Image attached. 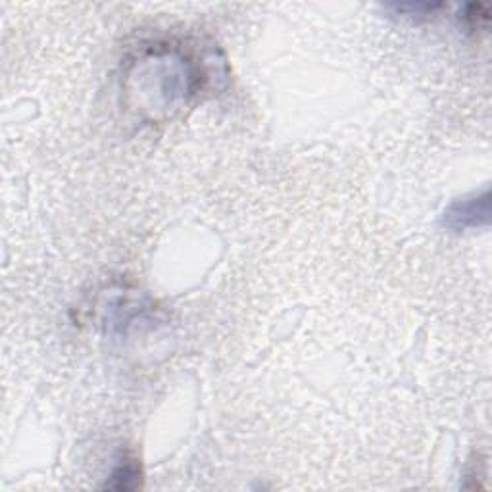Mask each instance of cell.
<instances>
[{
	"label": "cell",
	"mask_w": 492,
	"mask_h": 492,
	"mask_svg": "<svg viewBox=\"0 0 492 492\" xmlns=\"http://www.w3.org/2000/svg\"><path fill=\"white\" fill-rule=\"evenodd\" d=\"M491 221V191L485 189L481 194H471L467 198L452 202L442 216V225L454 231L483 227Z\"/></svg>",
	"instance_id": "cell-1"
},
{
	"label": "cell",
	"mask_w": 492,
	"mask_h": 492,
	"mask_svg": "<svg viewBox=\"0 0 492 492\" xmlns=\"http://www.w3.org/2000/svg\"><path fill=\"white\" fill-rule=\"evenodd\" d=\"M139 477H141V471H139V465L135 463V460H125L118 470L114 471L112 481L106 483V486L129 491V488L139 486Z\"/></svg>",
	"instance_id": "cell-2"
},
{
	"label": "cell",
	"mask_w": 492,
	"mask_h": 492,
	"mask_svg": "<svg viewBox=\"0 0 492 492\" xmlns=\"http://www.w3.org/2000/svg\"><path fill=\"white\" fill-rule=\"evenodd\" d=\"M392 10H396L398 14L404 15H432L435 12H439L440 8H444V4H431V2H418V4H392Z\"/></svg>",
	"instance_id": "cell-3"
},
{
	"label": "cell",
	"mask_w": 492,
	"mask_h": 492,
	"mask_svg": "<svg viewBox=\"0 0 492 492\" xmlns=\"http://www.w3.org/2000/svg\"><path fill=\"white\" fill-rule=\"evenodd\" d=\"M463 22L470 23L471 27H481L488 22V10L483 4H467L463 8V15H460Z\"/></svg>",
	"instance_id": "cell-4"
}]
</instances>
